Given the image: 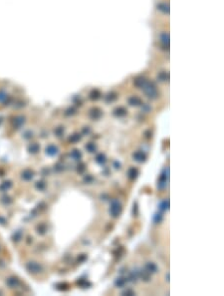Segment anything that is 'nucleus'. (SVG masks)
<instances>
[{"instance_id": "nucleus-17", "label": "nucleus", "mask_w": 224, "mask_h": 296, "mask_svg": "<svg viewBox=\"0 0 224 296\" xmlns=\"http://www.w3.org/2000/svg\"><path fill=\"white\" fill-rule=\"evenodd\" d=\"M95 160H96V163H97V164L103 166V165H105L106 163H107V157L103 153H100V154H98L97 156H96Z\"/></svg>"}, {"instance_id": "nucleus-4", "label": "nucleus", "mask_w": 224, "mask_h": 296, "mask_svg": "<svg viewBox=\"0 0 224 296\" xmlns=\"http://www.w3.org/2000/svg\"><path fill=\"white\" fill-rule=\"evenodd\" d=\"M26 268H27V270L32 274L40 273V272H42V270H43L42 265L38 262H34V261L28 262L27 264H26Z\"/></svg>"}, {"instance_id": "nucleus-19", "label": "nucleus", "mask_w": 224, "mask_h": 296, "mask_svg": "<svg viewBox=\"0 0 224 296\" xmlns=\"http://www.w3.org/2000/svg\"><path fill=\"white\" fill-rule=\"evenodd\" d=\"M160 212H166L169 210V199H164L162 201L160 202Z\"/></svg>"}, {"instance_id": "nucleus-3", "label": "nucleus", "mask_w": 224, "mask_h": 296, "mask_svg": "<svg viewBox=\"0 0 224 296\" xmlns=\"http://www.w3.org/2000/svg\"><path fill=\"white\" fill-rule=\"evenodd\" d=\"M168 178H169V169L168 167H164V169L162 171L160 178H158V182H157L158 190H164V188H166Z\"/></svg>"}, {"instance_id": "nucleus-47", "label": "nucleus", "mask_w": 224, "mask_h": 296, "mask_svg": "<svg viewBox=\"0 0 224 296\" xmlns=\"http://www.w3.org/2000/svg\"><path fill=\"white\" fill-rule=\"evenodd\" d=\"M166 280H167V281H169V273L166 274Z\"/></svg>"}, {"instance_id": "nucleus-32", "label": "nucleus", "mask_w": 224, "mask_h": 296, "mask_svg": "<svg viewBox=\"0 0 224 296\" xmlns=\"http://www.w3.org/2000/svg\"><path fill=\"white\" fill-rule=\"evenodd\" d=\"M64 133H65V129H64V127H62V126H60V127H57L55 130H54V134H55L56 136L58 137V138H61V137H63Z\"/></svg>"}, {"instance_id": "nucleus-24", "label": "nucleus", "mask_w": 224, "mask_h": 296, "mask_svg": "<svg viewBox=\"0 0 224 296\" xmlns=\"http://www.w3.org/2000/svg\"><path fill=\"white\" fill-rule=\"evenodd\" d=\"M127 281H128V280L126 279V278L118 277L116 280H115V285H116L117 287H119V288H122V287L125 286L126 283H127Z\"/></svg>"}, {"instance_id": "nucleus-29", "label": "nucleus", "mask_w": 224, "mask_h": 296, "mask_svg": "<svg viewBox=\"0 0 224 296\" xmlns=\"http://www.w3.org/2000/svg\"><path fill=\"white\" fill-rule=\"evenodd\" d=\"M157 8H158V10L162 11L164 13H165V14H168L169 13V6L165 3H160L157 5Z\"/></svg>"}, {"instance_id": "nucleus-36", "label": "nucleus", "mask_w": 224, "mask_h": 296, "mask_svg": "<svg viewBox=\"0 0 224 296\" xmlns=\"http://www.w3.org/2000/svg\"><path fill=\"white\" fill-rule=\"evenodd\" d=\"M12 238H13V240L16 241V242H17V241H19L21 238H22V232H21L20 230L16 231L14 234H13V237H12Z\"/></svg>"}, {"instance_id": "nucleus-45", "label": "nucleus", "mask_w": 224, "mask_h": 296, "mask_svg": "<svg viewBox=\"0 0 224 296\" xmlns=\"http://www.w3.org/2000/svg\"><path fill=\"white\" fill-rule=\"evenodd\" d=\"M90 132H91V130L89 127H85L84 129H83V134L84 135H89L90 134Z\"/></svg>"}, {"instance_id": "nucleus-39", "label": "nucleus", "mask_w": 224, "mask_h": 296, "mask_svg": "<svg viewBox=\"0 0 224 296\" xmlns=\"http://www.w3.org/2000/svg\"><path fill=\"white\" fill-rule=\"evenodd\" d=\"M93 180H94V178H93L91 175H87L86 177L84 178V182H86V184H91Z\"/></svg>"}, {"instance_id": "nucleus-40", "label": "nucleus", "mask_w": 224, "mask_h": 296, "mask_svg": "<svg viewBox=\"0 0 224 296\" xmlns=\"http://www.w3.org/2000/svg\"><path fill=\"white\" fill-rule=\"evenodd\" d=\"M141 106H142V109H143V112H149V111H151V107L147 105V104H143V105H141Z\"/></svg>"}, {"instance_id": "nucleus-15", "label": "nucleus", "mask_w": 224, "mask_h": 296, "mask_svg": "<svg viewBox=\"0 0 224 296\" xmlns=\"http://www.w3.org/2000/svg\"><path fill=\"white\" fill-rule=\"evenodd\" d=\"M138 278H142L145 282H149L151 280V274L147 272V270H140L138 271Z\"/></svg>"}, {"instance_id": "nucleus-7", "label": "nucleus", "mask_w": 224, "mask_h": 296, "mask_svg": "<svg viewBox=\"0 0 224 296\" xmlns=\"http://www.w3.org/2000/svg\"><path fill=\"white\" fill-rule=\"evenodd\" d=\"M160 41L164 47V50H168L169 47V34L167 32H162L160 35Z\"/></svg>"}, {"instance_id": "nucleus-11", "label": "nucleus", "mask_w": 224, "mask_h": 296, "mask_svg": "<svg viewBox=\"0 0 224 296\" xmlns=\"http://www.w3.org/2000/svg\"><path fill=\"white\" fill-rule=\"evenodd\" d=\"M113 114H114V116L117 117V118H123V117H125L126 115L128 114V111L126 110V108H124V107H118V108H116L114 110Z\"/></svg>"}, {"instance_id": "nucleus-12", "label": "nucleus", "mask_w": 224, "mask_h": 296, "mask_svg": "<svg viewBox=\"0 0 224 296\" xmlns=\"http://www.w3.org/2000/svg\"><path fill=\"white\" fill-rule=\"evenodd\" d=\"M46 154L50 157H54L59 154V149L55 145H49L46 148Z\"/></svg>"}, {"instance_id": "nucleus-16", "label": "nucleus", "mask_w": 224, "mask_h": 296, "mask_svg": "<svg viewBox=\"0 0 224 296\" xmlns=\"http://www.w3.org/2000/svg\"><path fill=\"white\" fill-rule=\"evenodd\" d=\"M169 79V73L166 71H162L157 75V81L160 82H166Z\"/></svg>"}, {"instance_id": "nucleus-33", "label": "nucleus", "mask_w": 224, "mask_h": 296, "mask_svg": "<svg viewBox=\"0 0 224 296\" xmlns=\"http://www.w3.org/2000/svg\"><path fill=\"white\" fill-rule=\"evenodd\" d=\"M164 219V216H162V212H157L154 214L153 216V221L155 223H160Z\"/></svg>"}, {"instance_id": "nucleus-41", "label": "nucleus", "mask_w": 224, "mask_h": 296, "mask_svg": "<svg viewBox=\"0 0 224 296\" xmlns=\"http://www.w3.org/2000/svg\"><path fill=\"white\" fill-rule=\"evenodd\" d=\"M55 169L57 171H64V166L61 165V164H57L55 166Z\"/></svg>"}, {"instance_id": "nucleus-2", "label": "nucleus", "mask_w": 224, "mask_h": 296, "mask_svg": "<svg viewBox=\"0 0 224 296\" xmlns=\"http://www.w3.org/2000/svg\"><path fill=\"white\" fill-rule=\"evenodd\" d=\"M122 212V203L118 199H113L110 204V210H109V213L112 217L117 218Z\"/></svg>"}, {"instance_id": "nucleus-22", "label": "nucleus", "mask_w": 224, "mask_h": 296, "mask_svg": "<svg viewBox=\"0 0 224 296\" xmlns=\"http://www.w3.org/2000/svg\"><path fill=\"white\" fill-rule=\"evenodd\" d=\"M85 149H86V151L88 152V153L93 154V153H96V151H97V146H96V144L94 143H88L85 146Z\"/></svg>"}, {"instance_id": "nucleus-31", "label": "nucleus", "mask_w": 224, "mask_h": 296, "mask_svg": "<svg viewBox=\"0 0 224 296\" xmlns=\"http://www.w3.org/2000/svg\"><path fill=\"white\" fill-rule=\"evenodd\" d=\"M47 231V226L45 223H40L38 226H37V232L39 234H45V232Z\"/></svg>"}, {"instance_id": "nucleus-37", "label": "nucleus", "mask_w": 224, "mask_h": 296, "mask_svg": "<svg viewBox=\"0 0 224 296\" xmlns=\"http://www.w3.org/2000/svg\"><path fill=\"white\" fill-rule=\"evenodd\" d=\"M35 186H36V188L37 190H39V191H43L45 188V186H46V184H45V182H36V184H35Z\"/></svg>"}, {"instance_id": "nucleus-8", "label": "nucleus", "mask_w": 224, "mask_h": 296, "mask_svg": "<svg viewBox=\"0 0 224 296\" xmlns=\"http://www.w3.org/2000/svg\"><path fill=\"white\" fill-rule=\"evenodd\" d=\"M138 176H140V171H138V167H130V169H128L127 177L129 178L130 180H134L136 178L138 177Z\"/></svg>"}, {"instance_id": "nucleus-6", "label": "nucleus", "mask_w": 224, "mask_h": 296, "mask_svg": "<svg viewBox=\"0 0 224 296\" xmlns=\"http://www.w3.org/2000/svg\"><path fill=\"white\" fill-rule=\"evenodd\" d=\"M89 116H90V118L92 120H99V119H101L102 116H103V112H102V110L100 108L95 107V108H93L90 110Z\"/></svg>"}, {"instance_id": "nucleus-23", "label": "nucleus", "mask_w": 224, "mask_h": 296, "mask_svg": "<svg viewBox=\"0 0 224 296\" xmlns=\"http://www.w3.org/2000/svg\"><path fill=\"white\" fill-rule=\"evenodd\" d=\"M39 150H40V147H39V145L36 143L31 144V145L28 147V152H29L30 154H37L39 152Z\"/></svg>"}, {"instance_id": "nucleus-38", "label": "nucleus", "mask_w": 224, "mask_h": 296, "mask_svg": "<svg viewBox=\"0 0 224 296\" xmlns=\"http://www.w3.org/2000/svg\"><path fill=\"white\" fill-rule=\"evenodd\" d=\"M122 295L132 296V295H136V293H134V291L132 290V289H126L125 291H123V292H122Z\"/></svg>"}, {"instance_id": "nucleus-13", "label": "nucleus", "mask_w": 224, "mask_h": 296, "mask_svg": "<svg viewBox=\"0 0 224 296\" xmlns=\"http://www.w3.org/2000/svg\"><path fill=\"white\" fill-rule=\"evenodd\" d=\"M128 103L130 104V106L138 107L142 105V100H141L138 96H132V97H130L129 99H128Z\"/></svg>"}, {"instance_id": "nucleus-21", "label": "nucleus", "mask_w": 224, "mask_h": 296, "mask_svg": "<svg viewBox=\"0 0 224 296\" xmlns=\"http://www.w3.org/2000/svg\"><path fill=\"white\" fill-rule=\"evenodd\" d=\"M82 140V135L79 134V133H75V134L71 135L69 137V142L70 143H78Z\"/></svg>"}, {"instance_id": "nucleus-25", "label": "nucleus", "mask_w": 224, "mask_h": 296, "mask_svg": "<svg viewBox=\"0 0 224 296\" xmlns=\"http://www.w3.org/2000/svg\"><path fill=\"white\" fill-rule=\"evenodd\" d=\"M101 96H102L101 92H100L99 90H97V89H95V90H93L92 92L90 93V99L93 100V101H96V100L100 99Z\"/></svg>"}, {"instance_id": "nucleus-26", "label": "nucleus", "mask_w": 224, "mask_h": 296, "mask_svg": "<svg viewBox=\"0 0 224 296\" xmlns=\"http://www.w3.org/2000/svg\"><path fill=\"white\" fill-rule=\"evenodd\" d=\"M117 98H118V96H117L116 93L111 92V93H109V94L105 97V100H106L107 103H112V102H114L115 100L117 99Z\"/></svg>"}, {"instance_id": "nucleus-27", "label": "nucleus", "mask_w": 224, "mask_h": 296, "mask_svg": "<svg viewBox=\"0 0 224 296\" xmlns=\"http://www.w3.org/2000/svg\"><path fill=\"white\" fill-rule=\"evenodd\" d=\"M129 281L130 282H136V280L138 279V271H136V270H134V271H132V272L130 273V275H129Z\"/></svg>"}, {"instance_id": "nucleus-14", "label": "nucleus", "mask_w": 224, "mask_h": 296, "mask_svg": "<svg viewBox=\"0 0 224 296\" xmlns=\"http://www.w3.org/2000/svg\"><path fill=\"white\" fill-rule=\"evenodd\" d=\"M145 269L147 271L149 274H153V273H155L156 271H157V265L155 264V263H153V262H147V264H145Z\"/></svg>"}, {"instance_id": "nucleus-42", "label": "nucleus", "mask_w": 224, "mask_h": 296, "mask_svg": "<svg viewBox=\"0 0 224 296\" xmlns=\"http://www.w3.org/2000/svg\"><path fill=\"white\" fill-rule=\"evenodd\" d=\"M58 285L61 286V288H60V287L58 288L59 290H67V289H68V287H69L68 284H66V283H61V284H58Z\"/></svg>"}, {"instance_id": "nucleus-28", "label": "nucleus", "mask_w": 224, "mask_h": 296, "mask_svg": "<svg viewBox=\"0 0 224 296\" xmlns=\"http://www.w3.org/2000/svg\"><path fill=\"white\" fill-rule=\"evenodd\" d=\"M11 186H12V182H10V180H6V182H4L3 184H1V186H0V191H6L9 190Z\"/></svg>"}, {"instance_id": "nucleus-30", "label": "nucleus", "mask_w": 224, "mask_h": 296, "mask_svg": "<svg viewBox=\"0 0 224 296\" xmlns=\"http://www.w3.org/2000/svg\"><path fill=\"white\" fill-rule=\"evenodd\" d=\"M24 122H25V119H24V117H16L14 120V126L16 128H20L21 126L24 124Z\"/></svg>"}, {"instance_id": "nucleus-43", "label": "nucleus", "mask_w": 224, "mask_h": 296, "mask_svg": "<svg viewBox=\"0 0 224 296\" xmlns=\"http://www.w3.org/2000/svg\"><path fill=\"white\" fill-rule=\"evenodd\" d=\"M6 98H7V95H6L5 93H4V92H0V102L4 101Z\"/></svg>"}, {"instance_id": "nucleus-18", "label": "nucleus", "mask_w": 224, "mask_h": 296, "mask_svg": "<svg viewBox=\"0 0 224 296\" xmlns=\"http://www.w3.org/2000/svg\"><path fill=\"white\" fill-rule=\"evenodd\" d=\"M70 156H71V158L73 159L74 161H80L82 159L83 154H82V153H81V151H80V150L74 149L73 151L71 152Z\"/></svg>"}, {"instance_id": "nucleus-34", "label": "nucleus", "mask_w": 224, "mask_h": 296, "mask_svg": "<svg viewBox=\"0 0 224 296\" xmlns=\"http://www.w3.org/2000/svg\"><path fill=\"white\" fill-rule=\"evenodd\" d=\"M85 169H86V165H85L84 163H79V165L77 166V171H78V173H79L80 175H82V174H84Z\"/></svg>"}, {"instance_id": "nucleus-35", "label": "nucleus", "mask_w": 224, "mask_h": 296, "mask_svg": "<svg viewBox=\"0 0 224 296\" xmlns=\"http://www.w3.org/2000/svg\"><path fill=\"white\" fill-rule=\"evenodd\" d=\"M75 114H76V109L74 108V107H70V108H68L66 110V112H65V116H67V117L73 116V115H75Z\"/></svg>"}, {"instance_id": "nucleus-10", "label": "nucleus", "mask_w": 224, "mask_h": 296, "mask_svg": "<svg viewBox=\"0 0 224 296\" xmlns=\"http://www.w3.org/2000/svg\"><path fill=\"white\" fill-rule=\"evenodd\" d=\"M147 82V80L145 79V77H143V76H138V77H136V79H134V86H136V88L143 89V87L145 86Z\"/></svg>"}, {"instance_id": "nucleus-44", "label": "nucleus", "mask_w": 224, "mask_h": 296, "mask_svg": "<svg viewBox=\"0 0 224 296\" xmlns=\"http://www.w3.org/2000/svg\"><path fill=\"white\" fill-rule=\"evenodd\" d=\"M78 284L81 285L82 287H85L86 285H88V282H87L86 280H79V281H78Z\"/></svg>"}, {"instance_id": "nucleus-9", "label": "nucleus", "mask_w": 224, "mask_h": 296, "mask_svg": "<svg viewBox=\"0 0 224 296\" xmlns=\"http://www.w3.org/2000/svg\"><path fill=\"white\" fill-rule=\"evenodd\" d=\"M6 284H7L10 288H16V287H18L19 285H20V281H19V279L17 277L11 276V277H9L6 280Z\"/></svg>"}, {"instance_id": "nucleus-5", "label": "nucleus", "mask_w": 224, "mask_h": 296, "mask_svg": "<svg viewBox=\"0 0 224 296\" xmlns=\"http://www.w3.org/2000/svg\"><path fill=\"white\" fill-rule=\"evenodd\" d=\"M147 154L143 151H138V152H134L132 154V159L134 161H136V163H145V160H147Z\"/></svg>"}, {"instance_id": "nucleus-46", "label": "nucleus", "mask_w": 224, "mask_h": 296, "mask_svg": "<svg viewBox=\"0 0 224 296\" xmlns=\"http://www.w3.org/2000/svg\"><path fill=\"white\" fill-rule=\"evenodd\" d=\"M86 255H85V254H81V255H80V257L79 258H78V260H79L80 261V262H82V261H84L85 259H86Z\"/></svg>"}, {"instance_id": "nucleus-1", "label": "nucleus", "mask_w": 224, "mask_h": 296, "mask_svg": "<svg viewBox=\"0 0 224 296\" xmlns=\"http://www.w3.org/2000/svg\"><path fill=\"white\" fill-rule=\"evenodd\" d=\"M143 92H145V94L147 95V97L149 98V99L154 100L158 97V92L157 90H156V86L153 82L147 81L145 86L143 88Z\"/></svg>"}, {"instance_id": "nucleus-20", "label": "nucleus", "mask_w": 224, "mask_h": 296, "mask_svg": "<svg viewBox=\"0 0 224 296\" xmlns=\"http://www.w3.org/2000/svg\"><path fill=\"white\" fill-rule=\"evenodd\" d=\"M33 175L34 174L32 171H30V169H25L22 173V175H21V177H22L24 180H31L32 178H33Z\"/></svg>"}]
</instances>
